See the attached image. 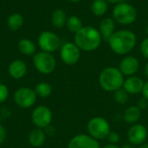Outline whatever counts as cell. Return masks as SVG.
I'll use <instances>...</instances> for the list:
<instances>
[{
	"instance_id": "obj_7",
	"label": "cell",
	"mask_w": 148,
	"mask_h": 148,
	"mask_svg": "<svg viewBox=\"0 0 148 148\" xmlns=\"http://www.w3.org/2000/svg\"><path fill=\"white\" fill-rule=\"evenodd\" d=\"M53 119V114L51 110L44 106L41 105L36 107L31 114V121L32 123L37 127V128H47L50 126L51 121Z\"/></svg>"
},
{
	"instance_id": "obj_17",
	"label": "cell",
	"mask_w": 148,
	"mask_h": 148,
	"mask_svg": "<svg viewBox=\"0 0 148 148\" xmlns=\"http://www.w3.org/2000/svg\"><path fill=\"white\" fill-rule=\"evenodd\" d=\"M45 140H46V134L41 128H36L32 130L28 136L29 144L33 147L37 148L42 147L44 144Z\"/></svg>"
},
{
	"instance_id": "obj_3",
	"label": "cell",
	"mask_w": 148,
	"mask_h": 148,
	"mask_svg": "<svg viewBox=\"0 0 148 148\" xmlns=\"http://www.w3.org/2000/svg\"><path fill=\"white\" fill-rule=\"evenodd\" d=\"M124 81V75L119 68L115 67L105 68L99 75L100 87L107 92H114L121 88Z\"/></svg>"
},
{
	"instance_id": "obj_10",
	"label": "cell",
	"mask_w": 148,
	"mask_h": 148,
	"mask_svg": "<svg viewBox=\"0 0 148 148\" xmlns=\"http://www.w3.org/2000/svg\"><path fill=\"white\" fill-rule=\"evenodd\" d=\"M60 56L65 64L72 66L79 62L81 57V49L75 42H66L61 48Z\"/></svg>"
},
{
	"instance_id": "obj_18",
	"label": "cell",
	"mask_w": 148,
	"mask_h": 148,
	"mask_svg": "<svg viewBox=\"0 0 148 148\" xmlns=\"http://www.w3.org/2000/svg\"><path fill=\"white\" fill-rule=\"evenodd\" d=\"M141 109L137 106H130L127 108L123 114V120L127 124H136L141 117Z\"/></svg>"
},
{
	"instance_id": "obj_11",
	"label": "cell",
	"mask_w": 148,
	"mask_h": 148,
	"mask_svg": "<svg viewBox=\"0 0 148 148\" xmlns=\"http://www.w3.org/2000/svg\"><path fill=\"white\" fill-rule=\"evenodd\" d=\"M148 136L147 127L142 124H134L127 131V140L134 146H140L145 143Z\"/></svg>"
},
{
	"instance_id": "obj_32",
	"label": "cell",
	"mask_w": 148,
	"mask_h": 148,
	"mask_svg": "<svg viewBox=\"0 0 148 148\" xmlns=\"http://www.w3.org/2000/svg\"><path fill=\"white\" fill-rule=\"evenodd\" d=\"M126 0H107V2L108 3H113V4H118V3H123V2H125Z\"/></svg>"
},
{
	"instance_id": "obj_35",
	"label": "cell",
	"mask_w": 148,
	"mask_h": 148,
	"mask_svg": "<svg viewBox=\"0 0 148 148\" xmlns=\"http://www.w3.org/2000/svg\"><path fill=\"white\" fill-rule=\"evenodd\" d=\"M144 71H145V75H146V76L148 78V62L146 64V66H145V69H144Z\"/></svg>"
},
{
	"instance_id": "obj_27",
	"label": "cell",
	"mask_w": 148,
	"mask_h": 148,
	"mask_svg": "<svg viewBox=\"0 0 148 148\" xmlns=\"http://www.w3.org/2000/svg\"><path fill=\"white\" fill-rule=\"evenodd\" d=\"M107 140H108L109 144H114V145H117L121 140V137L119 135L118 133L116 132H110L108 136L107 137Z\"/></svg>"
},
{
	"instance_id": "obj_9",
	"label": "cell",
	"mask_w": 148,
	"mask_h": 148,
	"mask_svg": "<svg viewBox=\"0 0 148 148\" xmlns=\"http://www.w3.org/2000/svg\"><path fill=\"white\" fill-rule=\"evenodd\" d=\"M39 48L48 53H52L58 49L61 44L59 36L52 31H43L38 37Z\"/></svg>"
},
{
	"instance_id": "obj_30",
	"label": "cell",
	"mask_w": 148,
	"mask_h": 148,
	"mask_svg": "<svg viewBox=\"0 0 148 148\" xmlns=\"http://www.w3.org/2000/svg\"><path fill=\"white\" fill-rule=\"evenodd\" d=\"M5 138H6V131L4 127L0 124V145L3 143V141L5 140Z\"/></svg>"
},
{
	"instance_id": "obj_2",
	"label": "cell",
	"mask_w": 148,
	"mask_h": 148,
	"mask_svg": "<svg viewBox=\"0 0 148 148\" xmlns=\"http://www.w3.org/2000/svg\"><path fill=\"white\" fill-rule=\"evenodd\" d=\"M75 43L83 51L91 52L97 49L102 41L101 35L96 28L93 26H83L75 34Z\"/></svg>"
},
{
	"instance_id": "obj_21",
	"label": "cell",
	"mask_w": 148,
	"mask_h": 148,
	"mask_svg": "<svg viewBox=\"0 0 148 148\" xmlns=\"http://www.w3.org/2000/svg\"><path fill=\"white\" fill-rule=\"evenodd\" d=\"M108 9L107 0H94L91 4L92 13L96 16H102L106 14Z\"/></svg>"
},
{
	"instance_id": "obj_13",
	"label": "cell",
	"mask_w": 148,
	"mask_h": 148,
	"mask_svg": "<svg viewBox=\"0 0 148 148\" xmlns=\"http://www.w3.org/2000/svg\"><path fill=\"white\" fill-rule=\"evenodd\" d=\"M140 68L139 60L134 56H125L120 62L119 69L122 73L123 75L132 76L134 75Z\"/></svg>"
},
{
	"instance_id": "obj_20",
	"label": "cell",
	"mask_w": 148,
	"mask_h": 148,
	"mask_svg": "<svg viewBox=\"0 0 148 148\" xmlns=\"http://www.w3.org/2000/svg\"><path fill=\"white\" fill-rule=\"evenodd\" d=\"M18 49L22 54L25 56H32L36 53V48L31 40L23 38L18 42Z\"/></svg>"
},
{
	"instance_id": "obj_29",
	"label": "cell",
	"mask_w": 148,
	"mask_h": 148,
	"mask_svg": "<svg viewBox=\"0 0 148 148\" xmlns=\"http://www.w3.org/2000/svg\"><path fill=\"white\" fill-rule=\"evenodd\" d=\"M137 107H138L140 109H141V110L146 109V108L148 107V101L147 100V99H145L144 97L140 98V99L139 100V101H138V105H137Z\"/></svg>"
},
{
	"instance_id": "obj_6",
	"label": "cell",
	"mask_w": 148,
	"mask_h": 148,
	"mask_svg": "<svg viewBox=\"0 0 148 148\" xmlns=\"http://www.w3.org/2000/svg\"><path fill=\"white\" fill-rule=\"evenodd\" d=\"M33 63L36 70L43 75H49L56 69V61L51 53L41 51L34 55Z\"/></svg>"
},
{
	"instance_id": "obj_4",
	"label": "cell",
	"mask_w": 148,
	"mask_h": 148,
	"mask_svg": "<svg viewBox=\"0 0 148 148\" xmlns=\"http://www.w3.org/2000/svg\"><path fill=\"white\" fill-rule=\"evenodd\" d=\"M112 16L116 23L121 25H129L135 22L137 18V11L133 5L123 2L115 4L113 9Z\"/></svg>"
},
{
	"instance_id": "obj_34",
	"label": "cell",
	"mask_w": 148,
	"mask_h": 148,
	"mask_svg": "<svg viewBox=\"0 0 148 148\" xmlns=\"http://www.w3.org/2000/svg\"><path fill=\"white\" fill-rule=\"evenodd\" d=\"M121 148H134V145H132L131 143H127V144L122 145Z\"/></svg>"
},
{
	"instance_id": "obj_24",
	"label": "cell",
	"mask_w": 148,
	"mask_h": 148,
	"mask_svg": "<svg viewBox=\"0 0 148 148\" xmlns=\"http://www.w3.org/2000/svg\"><path fill=\"white\" fill-rule=\"evenodd\" d=\"M66 26H67L68 29L70 32H73L75 34L76 32H78L83 27L82 20L78 16H69L67 19Z\"/></svg>"
},
{
	"instance_id": "obj_1",
	"label": "cell",
	"mask_w": 148,
	"mask_h": 148,
	"mask_svg": "<svg viewBox=\"0 0 148 148\" xmlns=\"http://www.w3.org/2000/svg\"><path fill=\"white\" fill-rule=\"evenodd\" d=\"M111 50L119 56L130 53L137 43L136 35L129 29L115 31L108 41Z\"/></svg>"
},
{
	"instance_id": "obj_38",
	"label": "cell",
	"mask_w": 148,
	"mask_h": 148,
	"mask_svg": "<svg viewBox=\"0 0 148 148\" xmlns=\"http://www.w3.org/2000/svg\"><path fill=\"white\" fill-rule=\"evenodd\" d=\"M147 36H148V25H147Z\"/></svg>"
},
{
	"instance_id": "obj_15",
	"label": "cell",
	"mask_w": 148,
	"mask_h": 148,
	"mask_svg": "<svg viewBox=\"0 0 148 148\" xmlns=\"http://www.w3.org/2000/svg\"><path fill=\"white\" fill-rule=\"evenodd\" d=\"M8 71H9L10 75L13 79L18 80V79L23 78L26 75L27 65L23 60L17 59L10 62V64L9 65Z\"/></svg>"
},
{
	"instance_id": "obj_19",
	"label": "cell",
	"mask_w": 148,
	"mask_h": 148,
	"mask_svg": "<svg viewBox=\"0 0 148 148\" xmlns=\"http://www.w3.org/2000/svg\"><path fill=\"white\" fill-rule=\"evenodd\" d=\"M67 19L68 18L66 16V12L62 9H56L52 13V24L57 29H62L66 24Z\"/></svg>"
},
{
	"instance_id": "obj_28",
	"label": "cell",
	"mask_w": 148,
	"mask_h": 148,
	"mask_svg": "<svg viewBox=\"0 0 148 148\" xmlns=\"http://www.w3.org/2000/svg\"><path fill=\"white\" fill-rule=\"evenodd\" d=\"M140 52L145 58L148 59V37L142 41L140 44Z\"/></svg>"
},
{
	"instance_id": "obj_23",
	"label": "cell",
	"mask_w": 148,
	"mask_h": 148,
	"mask_svg": "<svg viewBox=\"0 0 148 148\" xmlns=\"http://www.w3.org/2000/svg\"><path fill=\"white\" fill-rule=\"evenodd\" d=\"M23 17L19 13H13V14H11L9 16L8 21H7L8 27L11 30H17V29H19L23 26Z\"/></svg>"
},
{
	"instance_id": "obj_25",
	"label": "cell",
	"mask_w": 148,
	"mask_h": 148,
	"mask_svg": "<svg viewBox=\"0 0 148 148\" xmlns=\"http://www.w3.org/2000/svg\"><path fill=\"white\" fill-rule=\"evenodd\" d=\"M129 95H130L123 88H121L117 89L116 91L114 92V100L116 103L121 104V105H124L128 101Z\"/></svg>"
},
{
	"instance_id": "obj_5",
	"label": "cell",
	"mask_w": 148,
	"mask_h": 148,
	"mask_svg": "<svg viewBox=\"0 0 148 148\" xmlns=\"http://www.w3.org/2000/svg\"><path fill=\"white\" fill-rule=\"evenodd\" d=\"M110 132V125L108 121L103 117H94L90 119L88 123V135L96 140H102L107 139Z\"/></svg>"
},
{
	"instance_id": "obj_33",
	"label": "cell",
	"mask_w": 148,
	"mask_h": 148,
	"mask_svg": "<svg viewBox=\"0 0 148 148\" xmlns=\"http://www.w3.org/2000/svg\"><path fill=\"white\" fill-rule=\"evenodd\" d=\"M101 148H121L119 146L117 145H114V144H108L104 147H102Z\"/></svg>"
},
{
	"instance_id": "obj_8",
	"label": "cell",
	"mask_w": 148,
	"mask_h": 148,
	"mask_svg": "<svg viewBox=\"0 0 148 148\" xmlns=\"http://www.w3.org/2000/svg\"><path fill=\"white\" fill-rule=\"evenodd\" d=\"M36 94L30 88H20L14 93L15 103L21 108H29L36 101Z\"/></svg>"
},
{
	"instance_id": "obj_22",
	"label": "cell",
	"mask_w": 148,
	"mask_h": 148,
	"mask_svg": "<svg viewBox=\"0 0 148 148\" xmlns=\"http://www.w3.org/2000/svg\"><path fill=\"white\" fill-rule=\"evenodd\" d=\"M35 92L38 97L41 98H47L52 94V87L49 83L42 82L36 85L35 87Z\"/></svg>"
},
{
	"instance_id": "obj_12",
	"label": "cell",
	"mask_w": 148,
	"mask_h": 148,
	"mask_svg": "<svg viewBox=\"0 0 148 148\" xmlns=\"http://www.w3.org/2000/svg\"><path fill=\"white\" fill-rule=\"evenodd\" d=\"M67 148H101L98 140L88 134H80L74 136L69 142Z\"/></svg>"
},
{
	"instance_id": "obj_36",
	"label": "cell",
	"mask_w": 148,
	"mask_h": 148,
	"mask_svg": "<svg viewBox=\"0 0 148 148\" xmlns=\"http://www.w3.org/2000/svg\"><path fill=\"white\" fill-rule=\"evenodd\" d=\"M138 148H148V144L147 143H144V144L140 145Z\"/></svg>"
},
{
	"instance_id": "obj_31",
	"label": "cell",
	"mask_w": 148,
	"mask_h": 148,
	"mask_svg": "<svg viewBox=\"0 0 148 148\" xmlns=\"http://www.w3.org/2000/svg\"><path fill=\"white\" fill-rule=\"evenodd\" d=\"M141 93H142L143 97L148 101V81L144 83V87H143V89H142Z\"/></svg>"
},
{
	"instance_id": "obj_37",
	"label": "cell",
	"mask_w": 148,
	"mask_h": 148,
	"mask_svg": "<svg viewBox=\"0 0 148 148\" xmlns=\"http://www.w3.org/2000/svg\"><path fill=\"white\" fill-rule=\"evenodd\" d=\"M70 2H73V3H77V2H80L82 0H69Z\"/></svg>"
},
{
	"instance_id": "obj_16",
	"label": "cell",
	"mask_w": 148,
	"mask_h": 148,
	"mask_svg": "<svg viewBox=\"0 0 148 148\" xmlns=\"http://www.w3.org/2000/svg\"><path fill=\"white\" fill-rule=\"evenodd\" d=\"M115 21L112 17H105L100 22L99 31L101 35L102 40L108 41L109 37L115 32Z\"/></svg>"
},
{
	"instance_id": "obj_26",
	"label": "cell",
	"mask_w": 148,
	"mask_h": 148,
	"mask_svg": "<svg viewBox=\"0 0 148 148\" xmlns=\"http://www.w3.org/2000/svg\"><path fill=\"white\" fill-rule=\"evenodd\" d=\"M9 94L10 92H9V88H7V86L0 82V104L6 101V100L9 97Z\"/></svg>"
},
{
	"instance_id": "obj_39",
	"label": "cell",
	"mask_w": 148,
	"mask_h": 148,
	"mask_svg": "<svg viewBox=\"0 0 148 148\" xmlns=\"http://www.w3.org/2000/svg\"><path fill=\"white\" fill-rule=\"evenodd\" d=\"M14 148H16V147H14Z\"/></svg>"
},
{
	"instance_id": "obj_14",
	"label": "cell",
	"mask_w": 148,
	"mask_h": 148,
	"mask_svg": "<svg viewBox=\"0 0 148 148\" xmlns=\"http://www.w3.org/2000/svg\"><path fill=\"white\" fill-rule=\"evenodd\" d=\"M144 81L136 75L128 76L123 83V88L129 95H138L142 92L144 87Z\"/></svg>"
}]
</instances>
